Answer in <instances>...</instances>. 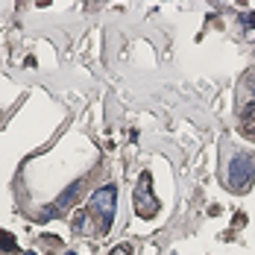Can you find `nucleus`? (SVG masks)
<instances>
[{"label":"nucleus","mask_w":255,"mask_h":255,"mask_svg":"<svg viewBox=\"0 0 255 255\" xmlns=\"http://www.w3.org/2000/svg\"><path fill=\"white\" fill-rule=\"evenodd\" d=\"M0 250H15V238L6 235V232H0Z\"/></svg>","instance_id":"nucleus-5"},{"label":"nucleus","mask_w":255,"mask_h":255,"mask_svg":"<svg viewBox=\"0 0 255 255\" xmlns=\"http://www.w3.org/2000/svg\"><path fill=\"white\" fill-rule=\"evenodd\" d=\"M229 173H232L229 179H232L235 188H247L250 179H253V173H255V158L253 155H235V158H232Z\"/></svg>","instance_id":"nucleus-2"},{"label":"nucleus","mask_w":255,"mask_h":255,"mask_svg":"<svg viewBox=\"0 0 255 255\" xmlns=\"http://www.w3.org/2000/svg\"><path fill=\"white\" fill-rule=\"evenodd\" d=\"M115 203H118V188L115 185H103L100 191L91 197V208L100 211L103 229H109V223L115 220Z\"/></svg>","instance_id":"nucleus-1"},{"label":"nucleus","mask_w":255,"mask_h":255,"mask_svg":"<svg viewBox=\"0 0 255 255\" xmlns=\"http://www.w3.org/2000/svg\"><path fill=\"white\" fill-rule=\"evenodd\" d=\"M79 188H82V182H74V185H71V188H68V191H65V194L59 197V203H56V208L62 211V208H68V205H74V203H77Z\"/></svg>","instance_id":"nucleus-4"},{"label":"nucleus","mask_w":255,"mask_h":255,"mask_svg":"<svg viewBox=\"0 0 255 255\" xmlns=\"http://www.w3.org/2000/svg\"><path fill=\"white\" fill-rule=\"evenodd\" d=\"M112 255H132L129 247H118V250H112Z\"/></svg>","instance_id":"nucleus-6"},{"label":"nucleus","mask_w":255,"mask_h":255,"mask_svg":"<svg viewBox=\"0 0 255 255\" xmlns=\"http://www.w3.org/2000/svg\"><path fill=\"white\" fill-rule=\"evenodd\" d=\"M135 208H138L141 217H153L158 211V203H155L153 191H150V176L147 173L141 176V188H135Z\"/></svg>","instance_id":"nucleus-3"}]
</instances>
